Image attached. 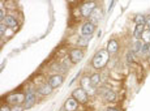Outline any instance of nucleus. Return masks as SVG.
Instances as JSON below:
<instances>
[{"instance_id":"f257e3e1","label":"nucleus","mask_w":150,"mask_h":111,"mask_svg":"<svg viewBox=\"0 0 150 111\" xmlns=\"http://www.w3.org/2000/svg\"><path fill=\"white\" fill-rule=\"evenodd\" d=\"M110 58L109 53L107 50L101 49L94 55L92 60L93 67L99 69L103 68L108 63Z\"/></svg>"},{"instance_id":"f03ea898","label":"nucleus","mask_w":150,"mask_h":111,"mask_svg":"<svg viewBox=\"0 0 150 111\" xmlns=\"http://www.w3.org/2000/svg\"><path fill=\"white\" fill-rule=\"evenodd\" d=\"M72 97L78 103L84 104L86 103L88 100V95L81 88H77L73 90L71 94Z\"/></svg>"},{"instance_id":"7ed1b4c3","label":"nucleus","mask_w":150,"mask_h":111,"mask_svg":"<svg viewBox=\"0 0 150 111\" xmlns=\"http://www.w3.org/2000/svg\"><path fill=\"white\" fill-rule=\"evenodd\" d=\"M80 84L81 88L87 93L88 95H92L95 92V87L91 84L90 77L84 76L81 79Z\"/></svg>"},{"instance_id":"20e7f679","label":"nucleus","mask_w":150,"mask_h":111,"mask_svg":"<svg viewBox=\"0 0 150 111\" xmlns=\"http://www.w3.org/2000/svg\"><path fill=\"white\" fill-rule=\"evenodd\" d=\"M96 7V3L89 1L84 3L81 6L80 12L81 15L86 18L89 16Z\"/></svg>"},{"instance_id":"39448f33","label":"nucleus","mask_w":150,"mask_h":111,"mask_svg":"<svg viewBox=\"0 0 150 111\" xmlns=\"http://www.w3.org/2000/svg\"><path fill=\"white\" fill-rule=\"evenodd\" d=\"M25 96L21 93H16L8 95L6 97V102L11 104H20L24 101Z\"/></svg>"},{"instance_id":"423d86ee","label":"nucleus","mask_w":150,"mask_h":111,"mask_svg":"<svg viewBox=\"0 0 150 111\" xmlns=\"http://www.w3.org/2000/svg\"><path fill=\"white\" fill-rule=\"evenodd\" d=\"M84 56L83 52L81 49L75 48L72 49L69 54V58L73 63L76 64L80 62Z\"/></svg>"},{"instance_id":"0eeeda50","label":"nucleus","mask_w":150,"mask_h":111,"mask_svg":"<svg viewBox=\"0 0 150 111\" xmlns=\"http://www.w3.org/2000/svg\"><path fill=\"white\" fill-rule=\"evenodd\" d=\"M35 96L31 91H29L25 95L24 108L26 109L30 108L35 102Z\"/></svg>"},{"instance_id":"6e6552de","label":"nucleus","mask_w":150,"mask_h":111,"mask_svg":"<svg viewBox=\"0 0 150 111\" xmlns=\"http://www.w3.org/2000/svg\"><path fill=\"white\" fill-rule=\"evenodd\" d=\"M78 102L73 98H69L65 101L64 107L66 111H75L78 107Z\"/></svg>"},{"instance_id":"1a4fd4ad","label":"nucleus","mask_w":150,"mask_h":111,"mask_svg":"<svg viewBox=\"0 0 150 111\" xmlns=\"http://www.w3.org/2000/svg\"><path fill=\"white\" fill-rule=\"evenodd\" d=\"M63 81V77L59 75H56L51 77L48 84L52 88H55L60 85Z\"/></svg>"},{"instance_id":"9d476101","label":"nucleus","mask_w":150,"mask_h":111,"mask_svg":"<svg viewBox=\"0 0 150 111\" xmlns=\"http://www.w3.org/2000/svg\"><path fill=\"white\" fill-rule=\"evenodd\" d=\"M94 29V24L91 22H87L83 26L81 29V32L83 35L88 36L93 33Z\"/></svg>"},{"instance_id":"9b49d317","label":"nucleus","mask_w":150,"mask_h":111,"mask_svg":"<svg viewBox=\"0 0 150 111\" xmlns=\"http://www.w3.org/2000/svg\"><path fill=\"white\" fill-rule=\"evenodd\" d=\"M145 24L139 23L137 24L134 32V35L137 39L142 38L144 32Z\"/></svg>"},{"instance_id":"f8f14e48","label":"nucleus","mask_w":150,"mask_h":111,"mask_svg":"<svg viewBox=\"0 0 150 111\" xmlns=\"http://www.w3.org/2000/svg\"><path fill=\"white\" fill-rule=\"evenodd\" d=\"M52 88L48 84H45L41 85L38 89V92L40 94L47 95L50 94Z\"/></svg>"},{"instance_id":"ddd939ff","label":"nucleus","mask_w":150,"mask_h":111,"mask_svg":"<svg viewBox=\"0 0 150 111\" xmlns=\"http://www.w3.org/2000/svg\"><path fill=\"white\" fill-rule=\"evenodd\" d=\"M118 45L117 41L114 39H111L108 42L107 46V50L109 52L115 53L118 49Z\"/></svg>"},{"instance_id":"4468645a","label":"nucleus","mask_w":150,"mask_h":111,"mask_svg":"<svg viewBox=\"0 0 150 111\" xmlns=\"http://www.w3.org/2000/svg\"><path fill=\"white\" fill-rule=\"evenodd\" d=\"M105 99L109 102H112L116 98V94L115 92L111 90H107L104 95Z\"/></svg>"},{"instance_id":"2eb2a0df","label":"nucleus","mask_w":150,"mask_h":111,"mask_svg":"<svg viewBox=\"0 0 150 111\" xmlns=\"http://www.w3.org/2000/svg\"><path fill=\"white\" fill-rule=\"evenodd\" d=\"M90 79L92 85L95 87L100 82V75L98 73H94L90 77Z\"/></svg>"},{"instance_id":"dca6fc26","label":"nucleus","mask_w":150,"mask_h":111,"mask_svg":"<svg viewBox=\"0 0 150 111\" xmlns=\"http://www.w3.org/2000/svg\"><path fill=\"white\" fill-rule=\"evenodd\" d=\"M5 21L6 24L11 27H14L18 24L16 20L11 16H8L6 17Z\"/></svg>"},{"instance_id":"f3484780","label":"nucleus","mask_w":150,"mask_h":111,"mask_svg":"<svg viewBox=\"0 0 150 111\" xmlns=\"http://www.w3.org/2000/svg\"><path fill=\"white\" fill-rule=\"evenodd\" d=\"M135 21L137 24L142 23L145 24V19L144 17L141 15H137L135 19Z\"/></svg>"},{"instance_id":"a211bd4d","label":"nucleus","mask_w":150,"mask_h":111,"mask_svg":"<svg viewBox=\"0 0 150 111\" xmlns=\"http://www.w3.org/2000/svg\"><path fill=\"white\" fill-rule=\"evenodd\" d=\"M146 41H150V30H147L144 32L142 38Z\"/></svg>"},{"instance_id":"6ab92c4d","label":"nucleus","mask_w":150,"mask_h":111,"mask_svg":"<svg viewBox=\"0 0 150 111\" xmlns=\"http://www.w3.org/2000/svg\"><path fill=\"white\" fill-rule=\"evenodd\" d=\"M141 43L139 41H137L134 44V49L133 51V52H138L141 47Z\"/></svg>"},{"instance_id":"aec40b11","label":"nucleus","mask_w":150,"mask_h":111,"mask_svg":"<svg viewBox=\"0 0 150 111\" xmlns=\"http://www.w3.org/2000/svg\"><path fill=\"white\" fill-rule=\"evenodd\" d=\"M10 111H23V109L21 106L16 105L10 109Z\"/></svg>"},{"instance_id":"412c9836","label":"nucleus","mask_w":150,"mask_h":111,"mask_svg":"<svg viewBox=\"0 0 150 111\" xmlns=\"http://www.w3.org/2000/svg\"><path fill=\"white\" fill-rule=\"evenodd\" d=\"M150 44L149 43H147L144 45L142 49V52L144 53L146 52L149 47Z\"/></svg>"},{"instance_id":"4be33fe9","label":"nucleus","mask_w":150,"mask_h":111,"mask_svg":"<svg viewBox=\"0 0 150 111\" xmlns=\"http://www.w3.org/2000/svg\"><path fill=\"white\" fill-rule=\"evenodd\" d=\"M0 111H10V109L8 106L4 105L1 107Z\"/></svg>"},{"instance_id":"5701e85b","label":"nucleus","mask_w":150,"mask_h":111,"mask_svg":"<svg viewBox=\"0 0 150 111\" xmlns=\"http://www.w3.org/2000/svg\"><path fill=\"white\" fill-rule=\"evenodd\" d=\"M132 53L130 52L129 53L127 56V60L129 62L133 60V57Z\"/></svg>"},{"instance_id":"b1692460","label":"nucleus","mask_w":150,"mask_h":111,"mask_svg":"<svg viewBox=\"0 0 150 111\" xmlns=\"http://www.w3.org/2000/svg\"><path fill=\"white\" fill-rule=\"evenodd\" d=\"M5 27L3 25L0 24V30L1 35V34H3L5 31Z\"/></svg>"},{"instance_id":"393cba45","label":"nucleus","mask_w":150,"mask_h":111,"mask_svg":"<svg viewBox=\"0 0 150 111\" xmlns=\"http://www.w3.org/2000/svg\"><path fill=\"white\" fill-rule=\"evenodd\" d=\"M107 111H118V110L114 107H109L107 108Z\"/></svg>"},{"instance_id":"a878e982","label":"nucleus","mask_w":150,"mask_h":111,"mask_svg":"<svg viewBox=\"0 0 150 111\" xmlns=\"http://www.w3.org/2000/svg\"><path fill=\"white\" fill-rule=\"evenodd\" d=\"M114 1L113 0H112V1H111L110 5V6L109 8V11L111 9V8H112L113 5Z\"/></svg>"},{"instance_id":"bb28decb","label":"nucleus","mask_w":150,"mask_h":111,"mask_svg":"<svg viewBox=\"0 0 150 111\" xmlns=\"http://www.w3.org/2000/svg\"><path fill=\"white\" fill-rule=\"evenodd\" d=\"M2 11L1 10H0V20H1V18L3 17V16H2V15L3 16V13L2 12Z\"/></svg>"},{"instance_id":"cd10ccee","label":"nucleus","mask_w":150,"mask_h":111,"mask_svg":"<svg viewBox=\"0 0 150 111\" xmlns=\"http://www.w3.org/2000/svg\"><path fill=\"white\" fill-rule=\"evenodd\" d=\"M149 26L150 28V20H149Z\"/></svg>"}]
</instances>
